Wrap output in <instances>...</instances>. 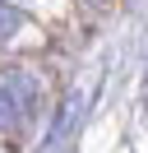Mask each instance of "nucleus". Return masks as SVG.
<instances>
[{
    "label": "nucleus",
    "mask_w": 148,
    "mask_h": 153,
    "mask_svg": "<svg viewBox=\"0 0 148 153\" xmlns=\"http://www.w3.org/2000/svg\"><path fill=\"white\" fill-rule=\"evenodd\" d=\"M37 111V79L28 70L0 65V134L23 130Z\"/></svg>",
    "instance_id": "nucleus-1"
},
{
    "label": "nucleus",
    "mask_w": 148,
    "mask_h": 153,
    "mask_svg": "<svg viewBox=\"0 0 148 153\" xmlns=\"http://www.w3.org/2000/svg\"><path fill=\"white\" fill-rule=\"evenodd\" d=\"M18 28H23V14H18L9 0H0V42H9Z\"/></svg>",
    "instance_id": "nucleus-3"
},
{
    "label": "nucleus",
    "mask_w": 148,
    "mask_h": 153,
    "mask_svg": "<svg viewBox=\"0 0 148 153\" xmlns=\"http://www.w3.org/2000/svg\"><path fill=\"white\" fill-rule=\"evenodd\" d=\"M79 116H83V93L74 88V93L60 102V116H56V125H51V139H46V144H60V139H70V134H74V125H79Z\"/></svg>",
    "instance_id": "nucleus-2"
}]
</instances>
